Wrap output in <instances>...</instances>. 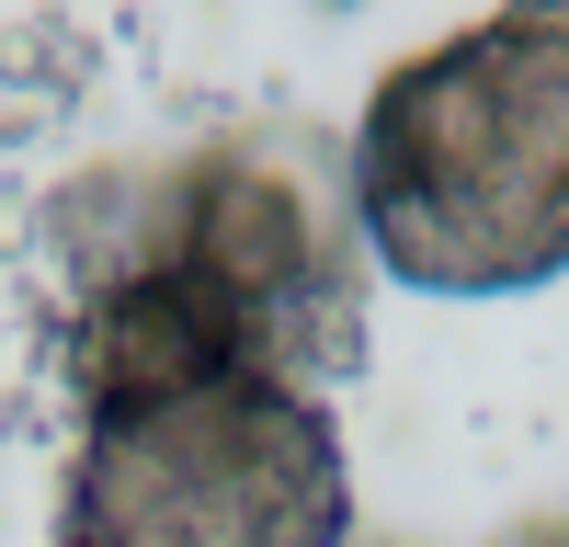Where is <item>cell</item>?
<instances>
[{"label":"cell","mask_w":569,"mask_h":547,"mask_svg":"<svg viewBox=\"0 0 569 547\" xmlns=\"http://www.w3.org/2000/svg\"><path fill=\"white\" fill-rule=\"evenodd\" d=\"M365 251L410 297H525L569 274V0H501L399 58L353 126Z\"/></svg>","instance_id":"1"},{"label":"cell","mask_w":569,"mask_h":547,"mask_svg":"<svg viewBox=\"0 0 569 547\" xmlns=\"http://www.w3.org/2000/svg\"><path fill=\"white\" fill-rule=\"evenodd\" d=\"M58 547H353L342 422L284 365L80 399Z\"/></svg>","instance_id":"2"},{"label":"cell","mask_w":569,"mask_h":547,"mask_svg":"<svg viewBox=\"0 0 569 547\" xmlns=\"http://www.w3.org/2000/svg\"><path fill=\"white\" fill-rule=\"evenodd\" d=\"M353 160H330L319 137L262 126V137H217L182 171H160L149 195V262H194L262 319V342L284 377H342L365 354V308L342 286L353 262Z\"/></svg>","instance_id":"3"},{"label":"cell","mask_w":569,"mask_h":547,"mask_svg":"<svg viewBox=\"0 0 569 547\" xmlns=\"http://www.w3.org/2000/svg\"><path fill=\"white\" fill-rule=\"evenodd\" d=\"M490 547H569V501H547V514H512Z\"/></svg>","instance_id":"4"},{"label":"cell","mask_w":569,"mask_h":547,"mask_svg":"<svg viewBox=\"0 0 569 547\" xmlns=\"http://www.w3.org/2000/svg\"><path fill=\"white\" fill-rule=\"evenodd\" d=\"M365 547H421V536H365Z\"/></svg>","instance_id":"5"}]
</instances>
